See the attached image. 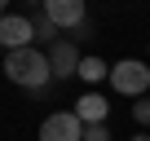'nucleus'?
<instances>
[{"instance_id": "13", "label": "nucleus", "mask_w": 150, "mask_h": 141, "mask_svg": "<svg viewBox=\"0 0 150 141\" xmlns=\"http://www.w3.org/2000/svg\"><path fill=\"white\" fill-rule=\"evenodd\" d=\"M0 18H5V0H0Z\"/></svg>"}, {"instance_id": "11", "label": "nucleus", "mask_w": 150, "mask_h": 141, "mask_svg": "<svg viewBox=\"0 0 150 141\" xmlns=\"http://www.w3.org/2000/svg\"><path fill=\"white\" fill-rule=\"evenodd\" d=\"M84 141H110V128L97 123V128H84Z\"/></svg>"}, {"instance_id": "12", "label": "nucleus", "mask_w": 150, "mask_h": 141, "mask_svg": "<svg viewBox=\"0 0 150 141\" xmlns=\"http://www.w3.org/2000/svg\"><path fill=\"white\" fill-rule=\"evenodd\" d=\"M132 141H150V132H137V137H132Z\"/></svg>"}, {"instance_id": "8", "label": "nucleus", "mask_w": 150, "mask_h": 141, "mask_svg": "<svg viewBox=\"0 0 150 141\" xmlns=\"http://www.w3.org/2000/svg\"><path fill=\"white\" fill-rule=\"evenodd\" d=\"M80 80H88V84H97V80H110V66H106L102 57H84V62H80Z\"/></svg>"}, {"instance_id": "7", "label": "nucleus", "mask_w": 150, "mask_h": 141, "mask_svg": "<svg viewBox=\"0 0 150 141\" xmlns=\"http://www.w3.org/2000/svg\"><path fill=\"white\" fill-rule=\"evenodd\" d=\"M106 110H110V106H106V97H102V93H93V88H88L80 102H75V119H80L84 128H97V123H106Z\"/></svg>"}, {"instance_id": "1", "label": "nucleus", "mask_w": 150, "mask_h": 141, "mask_svg": "<svg viewBox=\"0 0 150 141\" xmlns=\"http://www.w3.org/2000/svg\"><path fill=\"white\" fill-rule=\"evenodd\" d=\"M5 75H9L13 84L31 88V93H44L49 80H53L49 53H40V49H18V53H9V57H5Z\"/></svg>"}, {"instance_id": "2", "label": "nucleus", "mask_w": 150, "mask_h": 141, "mask_svg": "<svg viewBox=\"0 0 150 141\" xmlns=\"http://www.w3.org/2000/svg\"><path fill=\"white\" fill-rule=\"evenodd\" d=\"M110 88L124 93V97H146V88H150V66L137 62V57L115 62V66H110Z\"/></svg>"}, {"instance_id": "5", "label": "nucleus", "mask_w": 150, "mask_h": 141, "mask_svg": "<svg viewBox=\"0 0 150 141\" xmlns=\"http://www.w3.org/2000/svg\"><path fill=\"white\" fill-rule=\"evenodd\" d=\"M80 49H75L71 40H57L53 49H49V66H53V80L62 84V80H71V75H80Z\"/></svg>"}, {"instance_id": "6", "label": "nucleus", "mask_w": 150, "mask_h": 141, "mask_svg": "<svg viewBox=\"0 0 150 141\" xmlns=\"http://www.w3.org/2000/svg\"><path fill=\"white\" fill-rule=\"evenodd\" d=\"M44 13H49L53 27L80 31V27H84V0H44Z\"/></svg>"}, {"instance_id": "9", "label": "nucleus", "mask_w": 150, "mask_h": 141, "mask_svg": "<svg viewBox=\"0 0 150 141\" xmlns=\"http://www.w3.org/2000/svg\"><path fill=\"white\" fill-rule=\"evenodd\" d=\"M31 22H35V40H49V44H57V27L49 22V13H44V9H40Z\"/></svg>"}, {"instance_id": "4", "label": "nucleus", "mask_w": 150, "mask_h": 141, "mask_svg": "<svg viewBox=\"0 0 150 141\" xmlns=\"http://www.w3.org/2000/svg\"><path fill=\"white\" fill-rule=\"evenodd\" d=\"M40 141H84V123L75 119V110H57L40 123Z\"/></svg>"}, {"instance_id": "3", "label": "nucleus", "mask_w": 150, "mask_h": 141, "mask_svg": "<svg viewBox=\"0 0 150 141\" xmlns=\"http://www.w3.org/2000/svg\"><path fill=\"white\" fill-rule=\"evenodd\" d=\"M31 40H35V22L31 18H22V13H5L0 18V44H5L9 53L31 49Z\"/></svg>"}, {"instance_id": "10", "label": "nucleus", "mask_w": 150, "mask_h": 141, "mask_svg": "<svg viewBox=\"0 0 150 141\" xmlns=\"http://www.w3.org/2000/svg\"><path fill=\"white\" fill-rule=\"evenodd\" d=\"M132 119H137L141 128H150V97H137V106H132Z\"/></svg>"}]
</instances>
